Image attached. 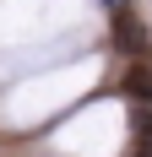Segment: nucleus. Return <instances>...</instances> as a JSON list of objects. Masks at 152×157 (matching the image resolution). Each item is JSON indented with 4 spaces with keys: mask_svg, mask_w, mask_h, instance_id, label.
<instances>
[{
    "mask_svg": "<svg viewBox=\"0 0 152 157\" xmlns=\"http://www.w3.org/2000/svg\"><path fill=\"white\" fill-rule=\"evenodd\" d=\"M109 6H125V0H109Z\"/></svg>",
    "mask_w": 152,
    "mask_h": 157,
    "instance_id": "nucleus-2",
    "label": "nucleus"
},
{
    "mask_svg": "<svg viewBox=\"0 0 152 157\" xmlns=\"http://www.w3.org/2000/svg\"><path fill=\"white\" fill-rule=\"evenodd\" d=\"M114 49H125V54H130V49H141V27H136V16H120V22H114Z\"/></svg>",
    "mask_w": 152,
    "mask_h": 157,
    "instance_id": "nucleus-1",
    "label": "nucleus"
}]
</instances>
